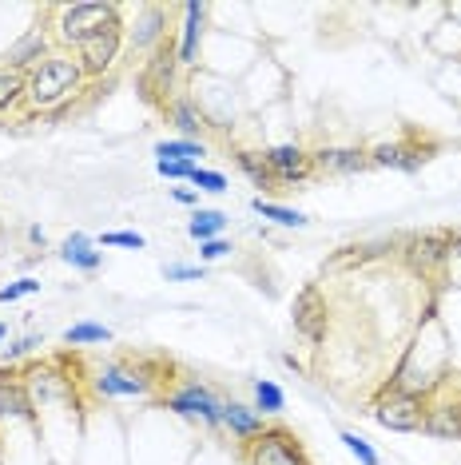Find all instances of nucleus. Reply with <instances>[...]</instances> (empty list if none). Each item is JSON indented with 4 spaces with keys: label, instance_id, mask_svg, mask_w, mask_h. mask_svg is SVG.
Masks as SVG:
<instances>
[{
    "label": "nucleus",
    "instance_id": "10",
    "mask_svg": "<svg viewBox=\"0 0 461 465\" xmlns=\"http://www.w3.org/2000/svg\"><path fill=\"white\" fill-rule=\"evenodd\" d=\"M429 152H434V143H417V140H390V143H378L370 147V167H394V172H422V163L429 160Z\"/></svg>",
    "mask_w": 461,
    "mask_h": 465
},
{
    "label": "nucleus",
    "instance_id": "33",
    "mask_svg": "<svg viewBox=\"0 0 461 465\" xmlns=\"http://www.w3.org/2000/svg\"><path fill=\"white\" fill-rule=\"evenodd\" d=\"M36 291H40V279H16V282H8V287H0V306L28 299V294H36Z\"/></svg>",
    "mask_w": 461,
    "mask_h": 465
},
{
    "label": "nucleus",
    "instance_id": "6",
    "mask_svg": "<svg viewBox=\"0 0 461 465\" xmlns=\"http://www.w3.org/2000/svg\"><path fill=\"white\" fill-rule=\"evenodd\" d=\"M426 394H410V390H386L374 401V421L394 433H422L426 430Z\"/></svg>",
    "mask_w": 461,
    "mask_h": 465
},
{
    "label": "nucleus",
    "instance_id": "3",
    "mask_svg": "<svg viewBox=\"0 0 461 465\" xmlns=\"http://www.w3.org/2000/svg\"><path fill=\"white\" fill-rule=\"evenodd\" d=\"M123 25L120 20V8L115 5H103V0H80V5H68L56 13V40L68 48H80L88 45L92 36L108 33V28Z\"/></svg>",
    "mask_w": 461,
    "mask_h": 465
},
{
    "label": "nucleus",
    "instance_id": "39",
    "mask_svg": "<svg viewBox=\"0 0 461 465\" xmlns=\"http://www.w3.org/2000/svg\"><path fill=\"white\" fill-rule=\"evenodd\" d=\"M28 242H40V247H44V231H40V227H28Z\"/></svg>",
    "mask_w": 461,
    "mask_h": 465
},
{
    "label": "nucleus",
    "instance_id": "24",
    "mask_svg": "<svg viewBox=\"0 0 461 465\" xmlns=\"http://www.w3.org/2000/svg\"><path fill=\"white\" fill-rule=\"evenodd\" d=\"M250 211L255 215H263V219H270V223H279V227H295V231H302L310 223L302 211H290V207H282V203H270V199H263V195H255L250 199Z\"/></svg>",
    "mask_w": 461,
    "mask_h": 465
},
{
    "label": "nucleus",
    "instance_id": "40",
    "mask_svg": "<svg viewBox=\"0 0 461 465\" xmlns=\"http://www.w3.org/2000/svg\"><path fill=\"white\" fill-rule=\"evenodd\" d=\"M5 334H8V331H5V322H0V342H5Z\"/></svg>",
    "mask_w": 461,
    "mask_h": 465
},
{
    "label": "nucleus",
    "instance_id": "14",
    "mask_svg": "<svg viewBox=\"0 0 461 465\" xmlns=\"http://www.w3.org/2000/svg\"><path fill=\"white\" fill-rule=\"evenodd\" d=\"M25 390H28V401L33 410H44V406H56L72 394V378H60L52 366H33L25 374Z\"/></svg>",
    "mask_w": 461,
    "mask_h": 465
},
{
    "label": "nucleus",
    "instance_id": "37",
    "mask_svg": "<svg viewBox=\"0 0 461 465\" xmlns=\"http://www.w3.org/2000/svg\"><path fill=\"white\" fill-rule=\"evenodd\" d=\"M36 346H40V338H36V334H28V338H20V342L5 346V366H8V362H16V358H25L28 351H36Z\"/></svg>",
    "mask_w": 461,
    "mask_h": 465
},
{
    "label": "nucleus",
    "instance_id": "16",
    "mask_svg": "<svg viewBox=\"0 0 461 465\" xmlns=\"http://www.w3.org/2000/svg\"><path fill=\"white\" fill-rule=\"evenodd\" d=\"M203 25H207V5H183V28H180V64L195 68L199 64V45H203Z\"/></svg>",
    "mask_w": 461,
    "mask_h": 465
},
{
    "label": "nucleus",
    "instance_id": "9",
    "mask_svg": "<svg viewBox=\"0 0 461 465\" xmlns=\"http://www.w3.org/2000/svg\"><path fill=\"white\" fill-rule=\"evenodd\" d=\"M120 52H123V25H115V28H108V33L92 36L88 45H80L76 48V60H80L83 76L92 80V76H103V72H112L115 60H120Z\"/></svg>",
    "mask_w": 461,
    "mask_h": 465
},
{
    "label": "nucleus",
    "instance_id": "12",
    "mask_svg": "<svg viewBox=\"0 0 461 465\" xmlns=\"http://www.w3.org/2000/svg\"><path fill=\"white\" fill-rule=\"evenodd\" d=\"M167 8L160 5H148V8H140L135 13V25H132V33H128V48H132V56H143L148 60L155 48L167 45Z\"/></svg>",
    "mask_w": 461,
    "mask_h": 465
},
{
    "label": "nucleus",
    "instance_id": "23",
    "mask_svg": "<svg viewBox=\"0 0 461 465\" xmlns=\"http://www.w3.org/2000/svg\"><path fill=\"white\" fill-rule=\"evenodd\" d=\"M207 155V143L203 140H163L155 143V160H175V163H195Z\"/></svg>",
    "mask_w": 461,
    "mask_h": 465
},
{
    "label": "nucleus",
    "instance_id": "25",
    "mask_svg": "<svg viewBox=\"0 0 461 465\" xmlns=\"http://www.w3.org/2000/svg\"><path fill=\"white\" fill-rule=\"evenodd\" d=\"M235 167H239V172H243L255 187H263V192H267V187H279L275 175H270V167L263 163V152H247V147H239V152H235Z\"/></svg>",
    "mask_w": 461,
    "mask_h": 465
},
{
    "label": "nucleus",
    "instance_id": "18",
    "mask_svg": "<svg viewBox=\"0 0 461 465\" xmlns=\"http://www.w3.org/2000/svg\"><path fill=\"white\" fill-rule=\"evenodd\" d=\"M422 433H429V438H442V441H461V401H442V406H429Z\"/></svg>",
    "mask_w": 461,
    "mask_h": 465
},
{
    "label": "nucleus",
    "instance_id": "17",
    "mask_svg": "<svg viewBox=\"0 0 461 465\" xmlns=\"http://www.w3.org/2000/svg\"><path fill=\"white\" fill-rule=\"evenodd\" d=\"M223 430H230V438L247 446L267 430V418L255 406H243V401H223Z\"/></svg>",
    "mask_w": 461,
    "mask_h": 465
},
{
    "label": "nucleus",
    "instance_id": "32",
    "mask_svg": "<svg viewBox=\"0 0 461 465\" xmlns=\"http://www.w3.org/2000/svg\"><path fill=\"white\" fill-rule=\"evenodd\" d=\"M100 247H128V251H143V247H148V239H143L140 231H103V235H100Z\"/></svg>",
    "mask_w": 461,
    "mask_h": 465
},
{
    "label": "nucleus",
    "instance_id": "29",
    "mask_svg": "<svg viewBox=\"0 0 461 465\" xmlns=\"http://www.w3.org/2000/svg\"><path fill=\"white\" fill-rule=\"evenodd\" d=\"M338 441H342L346 453H350V458L358 461V465H382L378 450H374L366 438H358V433H354V430H342V433H338Z\"/></svg>",
    "mask_w": 461,
    "mask_h": 465
},
{
    "label": "nucleus",
    "instance_id": "11",
    "mask_svg": "<svg viewBox=\"0 0 461 465\" xmlns=\"http://www.w3.org/2000/svg\"><path fill=\"white\" fill-rule=\"evenodd\" d=\"M263 163L270 167L275 183H282V187H290V183H307V179L314 175V160H310V152H302L299 143L267 147V152H263Z\"/></svg>",
    "mask_w": 461,
    "mask_h": 465
},
{
    "label": "nucleus",
    "instance_id": "15",
    "mask_svg": "<svg viewBox=\"0 0 461 465\" xmlns=\"http://www.w3.org/2000/svg\"><path fill=\"white\" fill-rule=\"evenodd\" d=\"M310 160H314V172L322 175H358L370 167L366 147H319V152H310Z\"/></svg>",
    "mask_w": 461,
    "mask_h": 465
},
{
    "label": "nucleus",
    "instance_id": "1",
    "mask_svg": "<svg viewBox=\"0 0 461 465\" xmlns=\"http://www.w3.org/2000/svg\"><path fill=\"white\" fill-rule=\"evenodd\" d=\"M83 84H88V76H83L80 60L68 56V52H52L44 64L28 72V92H25V100L33 104L36 112H60L68 100L80 96Z\"/></svg>",
    "mask_w": 461,
    "mask_h": 465
},
{
    "label": "nucleus",
    "instance_id": "21",
    "mask_svg": "<svg viewBox=\"0 0 461 465\" xmlns=\"http://www.w3.org/2000/svg\"><path fill=\"white\" fill-rule=\"evenodd\" d=\"M33 401H28V390L25 382H8V378H0V421L8 418H33Z\"/></svg>",
    "mask_w": 461,
    "mask_h": 465
},
{
    "label": "nucleus",
    "instance_id": "30",
    "mask_svg": "<svg viewBox=\"0 0 461 465\" xmlns=\"http://www.w3.org/2000/svg\"><path fill=\"white\" fill-rule=\"evenodd\" d=\"M410 247L417 251V255H422V262H437V267H442V262L449 259V242H446V231L442 235H417Z\"/></svg>",
    "mask_w": 461,
    "mask_h": 465
},
{
    "label": "nucleus",
    "instance_id": "2",
    "mask_svg": "<svg viewBox=\"0 0 461 465\" xmlns=\"http://www.w3.org/2000/svg\"><path fill=\"white\" fill-rule=\"evenodd\" d=\"M180 48H175V40H167L152 52L148 60H143L140 76H135V88H140V100L152 104V108H167L175 96H180Z\"/></svg>",
    "mask_w": 461,
    "mask_h": 465
},
{
    "label": "nucleus",
    "instance_id": "36",
    "mask_svg": "<svg viewBox=\"0 0 461 465\" xmlns=\"http://www.w3.org/2000/svg\"><path fill=\"white\" fill-rule=\"evenodd\" d=\"M223 255H230V242L227 239L199 242V259H203V262H215V259H223Z\"/></svg>",
    "mask_w": 461,
    "mask_h": 465
},
{
    "label": "nucleus",
    "instance_id": "5",
    "mask_svg": "<svg viewBox=\"0 0 461 465\" xmlns=\"http://www.w3.org/2000/svg\"><path fill=\"white\" fill-rule=\"evenodd\" d=\"M88 382H92V390H96L100 398H148L152 386L160 382V378H155L143 362H135V366H128V362H103V366L92 370Z\"/></svg>",
    "mask_w": 461,
    "mask_h": 465
},
{
    "label": "nucleus",
    "instance_id": "4",
    "mask_svg": "<svg viewBox=\"0 0 461 465\" xmlns=\"http://www.w3.org/2000/svg\"><path fill=\"white\" fill-rule=\"evenodd\" d=\"M163 406L175 410L180 418L203 421L207 430H223V398H219L211 386L195 382V378H187V382H180L175 390H167Z\"/></svg>",
    "mask_w": 461,
    "mask_h": 465
},
{
    "label": "nucleus",
    "instance_id": "28",
    "mask_svg": "<svg viewBox=\"0 0 461 465\" xmlns=\"http://www.w3.org/2000/svg\"><path fill=\"white\" fill-rule=\"evenodd\" d=\"M64 342L68 346H100V342H112V331L100 322H72L64 331Z\"/></svg>",
    "mask_w": 461,
    "mask_h": 465
},
{
    "label": "nucleus",
    "instance_id": "22",
    "mask_svg": "<svg viewBox=\"0 0 461 465\" xmlns=\"http://www.w3.org/2000/svg\"><path fill=\"white\" fill-rule=\"evenodd\" d=\"M223 227H227V215L215 207H199L191 215V223H187V235L195 242H211V239H223Z\"/></svg>",
    "mask_w": 461,
    "mask_h": 465
},
{
    "label": "nucleus",
    "instance_id": "20",
    "mask_svg": "<svg viewBox=\"0 0 461 465\" xmlns=\"http://www.w3.org/2000/svg\"><path fill=\"white\" fill-rule=\"evenodd\" d=\"M163 115L175 124V128H180V140H199V132H203V112H199L187 96H175L163 108Z\"/></svg>",
    "mask_w": 461,
    "mask_h": 465
},
{
    "label": "nucleus",
    "instance_id": "26",
    "mask_svg": "<svg viewBox=\"0 0 461 465\" xmlns=\"http://www.w3.org/2000/svg\"><path fill=\"white\" fill-rule=\"evenodd\" d=\"M255 410L263 418H275L287 410V394H282L279 382H270V378H255Z\"/></svg>",
    "mask_w": 461,
    "mask_h": 465
},
{
    "label": "nucleus",
    "instance_id": "38",
    "mask_svg": "<svg viewBox=\"0 0 461 465\" xmlns=\"http://www.w3.org/2000/svg\"><path fill=\"white\" fill-rule=\"evenodd\" d=\"M172 199H175V203H183V207H195L199 192H195V187H172Z\"/></svg>",
    "mask_w": 461,
    "mask_h": 465
},
{
    "label": "nucleus",
    "instance_id": "13",
    "mask_svg": "<svg viewBox=\"0 0 461 465\" xmlns=\"http://www.w3.org/2000/svg\"><path fill=\"white\" fill-rule=\"evenodd\" d=\"M48 56H52L48 52V33L44 28H28L16 45H8V52L0 56V68H13V72H25L28 76V72L40 68Z\"/></svg>",
    "mask_w": 461,
    "mask_h": 465
},
{
    "label": "nucleus",
    "instance_id": "27",
    "mask_svg": "<svg viewBox=\"0 0 461 465\" xmlns=\"http://www.w3.org/2000/svg\"><path fill=\"white\" fill-rule=\"evenodd\" d=\"M28 92V76L25 72H13V68H0V112H13Z\"/></svg>",
    "mask_w": 461,
    "mask_h": 465
},
{
    "label": "nucleus",
    "instance_id": "31",
    "mask_svg": "<svg viewBox=\"0 0 461 465\" xmlns=\"http://www.w3.org/2000/svg\"><path fill=\"white\" fill-rule=\"evenodd\" d=\"M191 187H195V192H207V195H223L227 192V175L211 172V167H195V172H191Z\"/></svg>",
    "mask_w": 461,
    "mask_h": 465
},
{
    "label": "nucleus",
    "instance_id": "8",
    "mask_svg": "<svg viewBox=\"0 0 461 465\" xmlns=\"http://www.w3.org/2000/svg\"><path fill=\"white\" fill-rule=\"evenodd\" d=\"M290 322L302 342L319 346L327 338V326H330V306H327V294H322L314 282H307L299 294H295V306H290Z\"/></svg>",
    "mask_w": 461,
    "mask_h": 465
},
{
    "label": "nucleus",
    "instance_id": "19",
    "mask_svg": "<svg viewBox=\"0 0 461 465\" xmlns=\"http://www.w3.org/2000/svg\"><path fill=\"white\" fill-rule=\"evenodd\" d=\"M60 259L68 262V267H76V271H83V274H92V271H100V262H103V255L96 251V242H92L83 231H72V235L60 242Z\"/></svg>",
    "mask_w": 461,
    "mask_h": 465
},
{
    "label": "nucleus",
    "instance_id": "34",
    "mask_svg": "<svg viewBox=\"0 0 461 465\" xmlns=\"http://www.w3.org/2000/svg\"><path fill=\"white\" fill-rule=\"evenodd\" d=\"M155 172H160L163 179H187V183H191V172H195V163H175V160H155Z\"/></svg>",
    "mask_w": 461,
    "mask_h": 465
},
{
    "label": "nucleus",
    "instance_id": "7",
    "mask_svg": "<svg viewBox=\"0 0 461 465\" xmlns=\"http://www.w3.org/2000/svg\"><path fill=\"white\" fill-rule=\"evenodd\" d=\"M243 461L247 465H314L302 450V441L282 426H267L255 441L243 446Z\"/></svg>",
    "mask_w": 461,
    "mask_h": 465
},
{
    "label": "nucleus",
    "instance_id": "35",
    "mask_svg": "<svg viewBox=\"0 0 461 465\" xmlns=\"http://www.w3.org/2000/svg\"><path fill=\"white\" fill-rule=\"evenodd\" d=\"M163 274L172 282H195L203 279V267H187V262H172V267H163Z\"/></svg>",
    "mask_w": 461,
    "mask_h": 465
}]
</instances>
